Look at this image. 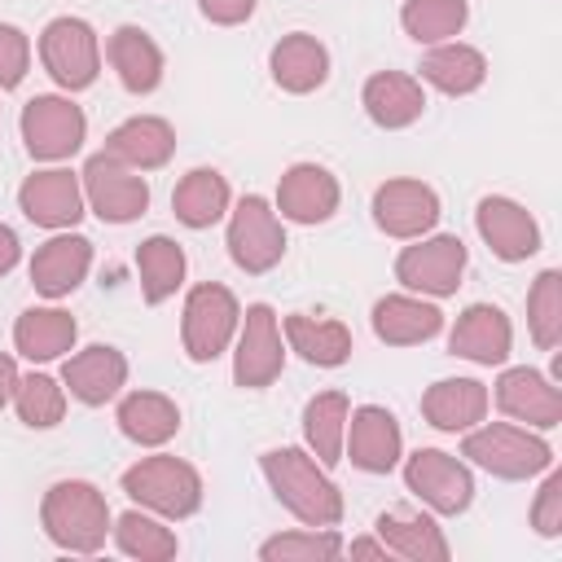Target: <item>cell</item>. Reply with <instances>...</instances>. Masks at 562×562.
Listing matches in <instances>:
<instances>
[{"instance_id": "cell-1", "label": "cell", "mask_w": 562, "mask_h": 562, "mask_svg": "<svg viewBox=\"0 0 562 562\" xmlns=\"http://www.w3.org/2000/svg\"><path fill=\"white\" fill-rule=\"evenodd\" d=\"M259 470L272 487V496L303 522V527H338L347 514L342 487L329 479V470L299 443L268 448L259 457Z\"/></svg>"}, {"instance_id": "cell-2", "label": "cell", "mask_w": 562, "mask_h": 562, "mask_svg": "<svg viewBox=\"0 0 562 562\" xmlns=\"http://www.w3.org/2000/svg\"><path fill=\"white\" fill-rule=\"evenodd\" d=\"M40 527L61 553H101L114 527L105 492L88 479H57L40 501Z\"/></svg>"}, {"instance_id": "cell-3", "label": "cell", "mask_w": 562, "mask_h": 562, "mask_svg": "<svg viewBox=\"0 0 562 562\" xmlns=\"http://www.w3.org/2000/svg\"><path fill=\"white\" fill-rule=\"evenodd\" d=\"M461 457L470 465H479L492 479L505 483H522L536 479L553 465V443L544 439V430L518 426V422H479L461 435Z\"/></svg>"}, {"instance_id": "cell-4", "label": "cell", "mask_w": 562, "mask_h": 562, "mask_svg": "<svg viewBox=\"0 0 562 562\" xmlns=\"http://www.w3.org/2000/svg\"><path fill=\"white\" fill-rule=\"evenodd\" d=\"M119 487L149 514L167 518V522H180V518H193L202 509V474L176 457V452H154V457H140L123 470Z\"/></svg>"}, {"instance_id": "cell-5", "label": "cell", "mask_w": 562, "mask_h": 562, "mask_svg": "<svg viewBox=\"0 0 562 562\" xmlns=\"http://www.w3.org/2000/svg\"><path fill=\"white\" fill-rule=\"evenodd\" d=\"M228 233H224V246H228V259L246 272V277H263L272 272L281 259H285V220L277 215V206L263 198V193H241L233 206H228Z\"/></svg>"}, {"instance_id": "cell-6", "label": "cell", "mask_w": 562, "mask_h": 562, "mask_svg": "<svg viewBox=\"0 0 562 562\" xmlns=\"http://www.w3.org/2000/svg\"><path fill=\"white\" fill-rule=\"evenodd\" d=\"M237 325H241L237 294L220 281H198L180 307V347L193 364H211L233 347Z\"/></svg>"}, {"instance_id": "cell-7", "label": "cell", "mask_w": 562, "mask_h": 562, "mask_svg": "<svg viewBox=\"0 0 562 562\" xmlns=\"http://www.w3.org/2000/svg\"><path fill=\"white\" fill-rule=\"evenodd\" d=\"M40 66L61 92H83L101 75V35L88 18L61 13L40 31Z\"/></svg>"}, {"instance_id": "cell-8", "label": "cell", "mask_w": 562, "mask_h": 562, "mask_svg": "<svg viewBox=\"0 0 562 562\" xmlns=\"http://www.w3.org/2000/svg\"><path fill=\"white\" fill-rule=\"evenodd\" d=\"M18 132L35 162H66L88 140V114L70 92H35L18 114Z\"/></svg>"}, {"instance_id": "cell-9", "label": "cell", "mask_w": 562, "mask_h": 562, "mask_svg": "<svg viewBox=\"0 0 562 562\" xmlns=\"http://www.w3.org/2000/svg\"><path fill=\"white\" fill-rule=\"evenodd\" d=\"M465 263H470V250L457 233H426L395 255V281L422 299H448L461 290Z\"/></svg>"}, {"instance_id": "cell-10", "label": "cell", "mask_w": 562, "mask_h": 562, "mask_svg": "<svg viewBox=\"0 0 562 562\" xmlns=\"http://www.w3.org/2000/svg\"><path fill=\"white\" fill-rule=\"evenodd\" d=\"M404 461V487L439 518H457L474 505V470L465 457H452L443 448H417Z\"/></svg>"}, {"instance_id": "cell-11", "label": "cell", "mask_w": 562, "mask_h": 562, "mask_svg": "<svg viewBox=\"0 0 562 562\" xmlns=\"http://www.w3.org/2000/svg\"><path fill=\"white\" fill-rule=\"evenodd\" d=\"M79 184H83V202L88 211L101 220V224H132L149 211V180L145 171H132L123 167L119 158H110L105 149H97L83 171H79Z\"/></svg>"}, {"instance_id": "cell-12", "label": "cell", "mask_w": 562, "mask_h": 562, "mask_svg": "<svg viewBox=\"0 0 562 562\" xmlns=\"http://www.w3.org/2000/svg\"><path fill=\"white\" fill-rule=\"evenodd\" d=\"M281 369H285L281 316L268 303H250L241 312V325H237V338H233V386L263 391L281 378Z\"/></svg>"}, {"instance_id": "cell-13", "label": "cell", "mask_w": 562, "mask_h": 562, "mask_svg": "<svg viewBox=\"0 0 562 562\" xmlns=\"http://www.w3.org/2000/svg\"><path fill=\"white\" fill-rule=\"evenodd\" d=\"M18 211H22L35 228H48V233L75 228V224L88 215L79 171L61 167V162H48V167L31 171V176L18 184Z\"/></svg>"}, {"instance_id": "cell-14", "label": "cell", "mask_w": 562, "mask_h": 562, "mask_svg": "<svg viewBox=\"0 0 562 562\" xmlns=\"http://www.w3.org/2000/svg\"><path fill=\"white\" fill-rule=\"evenodd\" d=\"M369 211H373V224L386 237H395V241H413V237L435 233V224L443 215L439 193L426 180H417V176H391V180H382L373 189Z\"/></svg>"}, {"instance_id": "cell-15", "label": "cell", "mask_w": 562, "mask_h": 562, "mask_svg": "<svg viewBox=\"0 0 562 562\" xmlns=\"http://www.w3.org/2000/svg\"><path fill=\"white\" fill-rule=\"evenodd\" d=\"M492 404L531 430H553L562 422V391L549 373L531 369V364H509L501 369V378L492 382Z\"/></svg>"}, {"instance_id": "cell-16", "label": "cell", "mask_w": 562, "mask_h": 562, "mask_svg": "<svg viewBox=\"0 0 562 562\" xmlns=\"http://www.w3.org/2000/svg\"><path fill=\"white\" fill-rule=\"evenodd\" d=\"M404 457V430L400 417L382 404H360L347 413L342 435V461H351L364 474H391Z\"/></svg>"}, {"instance_id": "cell-17", "label": "cell", "mask_w": 562, "mask_h": 562, "mask_svg": "<svg viewBox=\"0 0 562 562\" xmlns=\"http://www.w3.org/2000/svg\"><path fill=\"white\" fill-rule=\"evenodd\" d=\"M272 206L285 224H307L312 228V224L334 220V211L342 206V184L321 162H294V167L281 171Z\"/></svg>"}, {"instance_id": "cell-18", "label": "cell", "mask_w": 562, "mask_h": 562, "mask_svg": "<svg viewBox=\"0 0 562 562\" xmlns=\"http://www.w3.org/2000/svg\"><path fill=\"white\" fill-rule=\"evenodd\" d=\"M474 228H479L483 246H487L501 263H522V259H531V255L544 246V233H540L536 215H531L522 202L505 198V193H487V198L474 206Z\"/></svg>"}, {"instance_id": "cell-19", "label": "cell", "mask_w": 562, "mask_h": 562, "mask_svg": "<svg viewBox=\"0 0 562 562\" xmlns=\"http://www.w3.org/2000/svg\"><path fill=\"white\" fill-rule=\"evenodd\" d=\"M26 272H31L35 294H44L53 303L70 299L92 272V241L83 233H75V228H61V233H53L48 241L35 246Z\"/></svg>"}, {"instance_id": "cell-20", "label": "cell", "mask_w": 562, "mask_h": 562, "mask_svg": "<svg viewBox=\"0 0 562 562\" xmlns=\"http://www.w3.org/2000/svg\"><path fill=\"white\" fill-rule=\"evenodd\" d=\"M509 351H514V321L496 303H470L448 329V356L457 360L501 369Z\"/></svg>"}, {"instance_id": "cell-21", "label": "cell", "mask_w": 562, "mask_h": 562, "mask_svg": "<svg viewBox=\"0 0 562 562\" xmlns=\"http://www.w3.org/2000/svg\"><path fill=\"white\" fill-rule=\"evenodd\" d=\"M61 386L70 400L88 404V408H101L110 400L123 395L127 386V356L110 342H92V347H79L70 356H61Z\"/></svg>"}, {"instance_id": "cell-22", "label": "cell", "mask_w": 562, "mask_h": 562, "mask_svg": "<svg viewBox=\"0 0 562 562\" xmlns=\"http://www.w3.org/2000/svg\"><path fill=\"white\" fill-rule=\"evenodd\" d=\"M369 325H373V338L386 347H422V342L443 334V312L435 299L400 290V294H382L373 303Z\"/></svg>"}, {"instance_id": "cell-23", "label": "cell", "mask_w": 562, "mask_h": 562, "mask_svg": "<svg viewBox=\"0 0 562 562\" xmlns=\"http://www.w3.org/2000/svg\"><path fill=\"white\" fill-rule=\"evenodd\" d=\"M105 61H110L114 79L123 83V92H132V97L158 92L162 70H167L158 40L145 26H136V22H123V26H114L105 35Z\"/></svg>"}, {"instance_id": "cell-24", "label": "cell", "mask_w": 562, "mask_h": 562, "mask_svg": "<svg viewBox=\"0 0 562 562\" xmlns=\"http://www.w3.org/2000/svg\"><path fill=\"white\" fill-rule=\"evenodd\" d=\"M492 408V391L479 378H439L422 391V422L439 435H465Z\"/></svg>"}, {"instance_id": "cell-25", "label": "cell", "mask_w": 562, "mask_h": 562, "mask_svg": "<svg viewBox=\"0 0 562 562\" xmlns=\"http://www.w3.org/2000/svg\"><path fill=\"white\" fill-rule=\"evenodd\" d=\"M373 536L395 558H408V562H448L452 558V544H448L443 527L435 522V514H422V509H408V505L382 509L373 518Z\"/></svg>"}, {"instance_id": "cell-26", "label": "cell", "mask_w": 562, "mask_h": 562, "mask_svg": "<svg viewBox=\"0 0 562 562\" xmlns=\"http://www.w3.org/2000/svg\"><path fill=\"white\" fill-rule=\"evenodd\" d=\"M360 105L364 114L382 127V132H400V127H413L422 114H426V88L417 75H404V70H373L360 88Z\"/></svg>"}, {"instance_id": "cell-27", "label": "cell", "mask_w": 562, "mask_h": 562, "mask_svg": "<svg viewBox=\"0 0 562 562\" xmlns=\"http://www.w3.org/2000/svg\"><path fill=\"white\" fill-rule=\"evenodd\" d=\"M268 70H272V83L281 92L307 97V92L325 88V79H329V48L312 31H290L272 44Z\"/></svg>"}, {"instance_id": "cell-28", "label": "cell", "mask_w": 562, "mask_h": 562, "mask_svg": "<svg viewBox=\"0 0 562 562\" xmlns=\"http://www.w3.org/2000/svg\"><path fill=\"white\" fill-rule=\"evenodd\" d=\"M417 79L443 97H470L487 83V57H483V48H474L465 40H443L422 53Z\"/></svg>"}, {"instance_id": "cell-29", "label": "cell", "mask_w": 562, "mask_h": 562, "mask_svg": "<svg viewBox=\"0 0 562 562\" xmlns=\"http://www.w3.org/2000/svg\"><path fill=\"white\" fill-rule=\"evenodd\" d=\"M105 154L132 171H158L176 154V127L162 114H132L105 136Z\"/></svg>"}, {"instance_id": "cell-30", "label": "cell", "mask_w": 562, "mask_h": 562, "mask_svg": "<svg viewBox=\"0 0 562 562\" xmlns=\"http://www.w3.org/2000/svg\"><path fill=\"white\" fill-rule=\"evenodd\" d=\"M79 342V321L57 307V303H44V307H26L18 321H13V351L31 364H48V360H61L70 356Z\"/></svg>"}, {"instance_id": "cell-31", "label": "cell", "mask_w": 562, "mask_h": 562, "mask_svg": "<svg viewBox=\"0 0 562 562\" xmlns=\"http://www.w3.org/2000/svg\"><path fill=\"white\" fill-rule=\"evenodd\" d=\"M281 338H285V351H294L316 369H338L351 360V329L338 316L290 312L281 316Z\"/></svg>"}, {"instance_id": "cell-32", "label": "cell", "mask_w": 562, "mask_h": 562, "mask_svg": "<svg viewBox=\"0 0 562 562\" xmlns=\"http://www.w3.org/2000/svg\"><path fill=\"white\" fill-rule=\"evenodd\" d=\"M114 426L140 448H162L180 435V404L162 391H127L114 408Z\"/></svg>"}, {"instance_id": "cell-33", "label": "cell", "mask_w": 562, "mask_h": 562, "mask_svg": "<svg viewBox=\"0 0 562 562\" xmlns=\"http://www.w3.org/2000/svg\"><path fill=\"white\" fill-rule=\"evenodd\" d=\"M228 206H233V189L215 167H193L171 189V215L193 233L220 224L228 215Z\"/></svg>"}, {"instance_id": "cell-34", "label": "cell", "mask_w": 562, "mask_h": 562, "mask_svg": "<svg viewBox=\"0 0 562 562\" xmlns=\"http://www.w3.org/2000/svg\"><path fill=\"white\" fill-rule=\"evenodd\" d=\"M184 272H189V259H184V246L167 233H154L136 246V277H140V299L149 307L176 299V290L184 285Z\"/></svg>"}, {"instance_id": "cell-35", "label": "cell", "mask_w": 562, "mask_h": 562, "mask_svg": "<svg viewBox=\"0 0 562 562\" xmlns=\"http://www.w3.org/2000/svg\"><path fill=\"white\" fill-rule=\"evenodd\" d=\"M347 413H351L347 391H316V395L303 404V448H307L325 470H334V465L342 461Z\"/></svg>"}, {"instance_id": "cell-36", "label": "cell", "mask_w": 562, "mask_h": 562, "mask_svg": "<svg viewBox=\"0 0 562 562\" xmlns=\"http://www.w3.org/2000/svg\"><path fill=\"white\" fill-rule=\"evenodd\" d=\"M110 536H114L119 553H123V558H136V562H171V558L180 553L176 531H171L158 514H149V509H140V505L127 509V514H119L114 527H110Z\"/></svg>"}, {"instance_id": "cell-37", "label": "cell", "mask_w": 562, "mask_h": 562, "mask_svg": "<svg viewBox=\"0 0 562 562\" xmlns=\"http://www.w3.org/2000/svg\"><path fill=\"white\" fill-rule=\"evenodd\" d=\"M470 22V0H404L400 4V26L413 44H443L457 40Z\"/></svg>"}, {"instance_id": "cell-38", "label": "cell", "mask_w": 562, "mask_h": 562, "mask_svg": "<svg viewBox=\"0 0 562 562\" xmlns=\"http://www.w3.org/2000/svg\"><path fill=\"white\" fill-rule=\"evenodd\" d=\"M66 400L70 395H66L61 378H53V373H22L18 391H13V413L31 430H53L66 417Z\"/></svg>"}, {"instance_id": "cell-39", "label": "cell", "mask_w": 562, "mask_h": 562, "mask_svg": "<svg viewBox=\"0 0 562 562\" xmlns=\"http://www.w3.org/2000/svg\"><path fill=\"white\" fill-rule=\"evenodd\" d=\"M342 531L338 527H299L268 536L259 544V562H334L342 558Z\"/></svg>"}, {"instance_id": "cell-40", "label": "cell", "mask_w": 562, "mask_h": 562, "mask_svg": "<svg viewBox=\"0 0 562 562\" xmlns=\"http://www.w3.org/2000/svg\"><path fill=\"white\" fill-rule=\"evenodd\" d=\"M527 334L540 351H558L562 342V272L544 268L527 290Z\"/></svg>"}, {"instance_id": "cell-41", "label": "cell", "mask_w": 562, "mask_h": 562, "mask_svg": "<svg viewBox=\"0 0 562 562\" xmlns=\"http://www.w3.org/2000/svg\"><path fill=\"white\" fill-rule=\"evenodd\" d=\"M527 518H531V531L536 536H544V540H558L562 536V470H553V465L544 470V483H540Z\"/></svg>"}, {"instance_id": "cell-42", "label": "cell", "mask_w": 562, "mask_h": 562, "mask_svg": "<svg viewBox=\"0 0 562 562\" xmlns=\"http://www.w3.org/2000/svg\"><path fill=\"white\" fill-rule=\"evenodd\" d=\"M31 70V35L13 22H0V92L22 88Z\"/></svg>"}, {"instance_id": "cell-43", "label": "cell", "mask_w": 562, "mask_h": 562, "mask_svg": "<svg viewBox=\"0 0 562 562\" xmlns=\"http://www.w3.org/2000/svg\"><path fill=\"white\" fill-rule=\"evenodd\" d=\"M255 4L259 0H198V13L211 26H241V22L255 18Z\"/></svg>"}, {"instance_id": "cell-44", "label": "cell", "mask_w": 562, "mask_h": 562, "mask_svg": "<svg viewBox=\"0 0 562 562\" xmlns=\"http://www.w3.org/2000/svg\"><path fill=\"white\" fill-rule=\"evenodd\" d=\"M18 263H22V241L9 224H0V277H9Z\"/></svg>"}, {"instance_id": "cell-45", "label": "cell", "mask_w": 562, "mask_h": 562, "mask_svg": "<svg viewBox=\"0 0 562 562\" xmlns=\"http://www.w3.org/2000/svg\"><path fill=\"white\" fill-rule=\"evenodd\" d=\"M18 360L9 356V351H0V408H9L13 404V391H18Z\"/></svg>"}, {"instance_id": "cell-46", "label": "cell", "mask_w": 562, "mask_h": 562, "mask_svg": "<svg viewBox=\"0 0 562 562\" xmlns=\"http://www.w3.org/2000/svg\"><path fill=\"white\" fill-rule=\"evenodd\" d=\"M342 553H351V558H391V549L378 536H356L351 544H342Z\"/></svg>"}]
</instances>
